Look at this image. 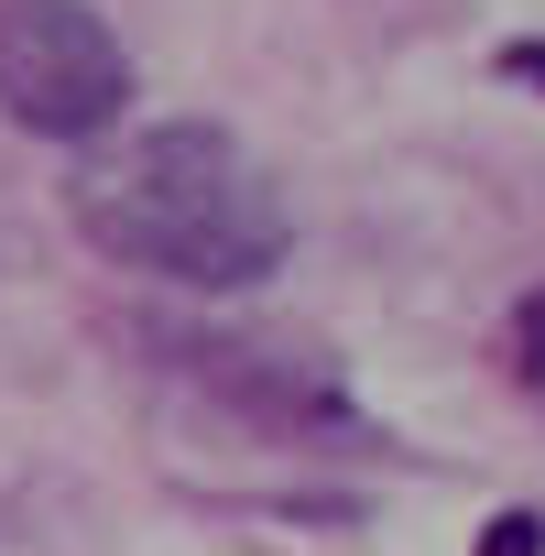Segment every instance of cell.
I'll return each mask as SVG.
<instances>
[{
  "label": "cell",
  "instance_id": "obj_4",
  "mask_svg": "<svg viewBox=\"0 0 545 556\" xmlns=\"http://www.w3.org/2000/svg\"><path fill=\"white\" fill-rule=\"evenodd\" d=\"M502 350H512V382H523V404L545 415V285L512 306V328H502Z\"/></svg>",
  "mask_w": 545,
  "mask_h": 556
},
{
  "label": "cell",
  "instance_id": "obj_5",
  "mask_svg": "<svg viewBox=\"0 0 545 556\" xmlns=\"http://www.w3.org/2000/svg\"><path fill=\"white\" fill-rule=\"evenodd\" d=\"M480 556H545V513H491L480 523Z\"/></svg>",
  "mask_w": 545,
  "mask_h": 556
},
{
  "label": "cell",
  "instance_id": "obj_2",
  "mask_svg": "<svg viewBox=\"0 0 545 556\" xmlns=\"http://www.w3.org/2000/svg\"><path fill=\"white\" fill-rule=\"evenodd\" d=\"M0 110L12 131L77 153L131 131V45L99 0H0Z\"/></svg>",
  "mask_w": 545,
  "mask_h": 556
},
{
  "label": "cell",
  "instance_id": "obj_3",
  "mask_svg": "<svg viewBox=\"0 0 545 556\" xmlns=\"http://www.w3.org/2000/svg\"><path fill=\"white\" fill-rule=\"evenodd\" d=\"M186 361V382L207 404H229L240 426L284 437V447H371V415L350 404V382L317 350H272V339H164Z\"/></svg>",
  "mask_w": 545,
  "mask_h": 556
},
{
  "label": "cell",
  "instance_id": "obj_6",
  "mask_svg": "<svg viewBox=\"0 0 545 556\" xmlns=\"http://www.w3.org/2000/svg\"><path fill=\"white\" fill-rule=\"evenodd\" d=\"M502 77H512V88H545V34H512V45H502Z\"/></svg>",
  "mask_w": 545,
  "mask_h": 556
},
{
  "label": "cell",
  "instance_id": "obj_1",
  "mask_svg": "<svg viewBox=\"0 0 545 556\" xmlns=\"http://www.w3.org/2000/svg\"><path fill=\"white\" fill-rule=\"evenodd\" d=\"M66 218L99 262L121 273H153V285H186V295H251L284 273L295 251V207L251 164L240 131L218 121H142V131H110L99 153H77L66 175Z\"/></svg>",
  "mask_w": 545,
  "mask_h": 556
}]
</instances>
